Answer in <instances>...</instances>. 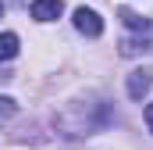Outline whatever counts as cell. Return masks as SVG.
<instances>
[{
    "instance_id": "3",
    "label": "cell",
    "mask_w": 153,
    "mask_h": 150,
    "mask_svg": "<svg viewBox=\"0 0 153 150\" xmlns=\"http://www.w3.org/2000/svg\"><path fill=\"white\" fill-rule=\"evenodd\" d=\"M64 14V0H32V18L36 22H53Z\"/></svg>"
},
{
    "instance_id": "4",
    "label": "cell",
    "mask_w": 153,
    "mask_h": 150,
    "mask_svg": "<svg viewBox=\"0 0 153 150\" xmlns=\"http://www.w3.org/2000/svg\"><path fill=\"white\" fill-rule=\"evenodd\" d=\"M143 50H153V39L143 36V39H121V54L132 57V54H143Z\"/></svg>"
},
{
    "instance_id": "9",
    "label": "cell",
    "mask_w": 153,
    "mask_h": 150,
    "mask_svg": "<svg viewBox=\"0 0 153 150\" xmlns=\"http://www.w3.org/2000/svg\"><path fill=\"white\" fill-rule=\"evenodd\" d=\"M0 14H4V4H0Z\"/></svg>"
},
{
    "instance_id": "5",
    "label": "cell",
    "mask_w": 153,
    "mask_h": 150,
    "mask_svg": "<svg viewBox=\"0 0 153 150\" xmlns=\"http://www.w3.org/2000/svg\"><path fill=\"white\" fill-rule=\"evenodd\" d=\"M18 57V36L14 32H0V61Z\"/></svg>"
},
{
    "instance_id": "8",
    "label": "cell",
    "mask_w": 153,
    "mask_h": 150,
    "mask_svg": "<svg viewBox=\"0 0 153 150\" xmlns=\"http://www.w3.org/2000/svg\"><path fill=\"white\" fill-rule=\"evenodd\" d=\"M146 129L153 132V104H146Z\"/></svg>"
},
{
    "instance_id": "1",
    "label": "cell",
    "mask_w": 153,
    "mask_h": 150,
    "mask_svg": "<svg viewBox=\"0 0 153 150\" xmlns=\"http://www.w3.org/2000/svg\"><path fill=\"white\" fill-rule=\"evenodd\" d=\"M75 29L82 32V36L96 39L100 32H103V18H100L93 7H78V11H75Z\"/></svg>"
},
{
    "instance_id": "7",
    "label": "cell",
    "mask_w": 153,
    "mask_h": 150,
    "mask_svg": "<svg viewBox=\"0 0 153 150\" xmlns=\"http://www.w3.org/2000/svg\"><path fill=\"white\" fill-rule=\"evenodd\" d=\"M14 111H18V107H14V100H11V97H0V118H11Z\"/></svg>"
},
{
    "instance_id": "6",
    "label": "cell",
    "mask_w": 153,
    "mask_h": 150,
    "mask_svg": "<svg viewBox=\"0 0 153 150\" xmlns=\"http://www.w3.org/2000/svg\"><path fill=\"white\" fill-rule=\"evenodd\" d=\"M121 18H125L128 29H139V32L150 29V18H143V14H135V11H128V7H121Z\"/></svg>"
},
{
    "instance_id": "2",
    "label": "cell",
    "mask_w": 153,
    "mask_h": 150,
    "mask_svg": "<svg viewBox=\"0 0 153 150\" xmlns=\"http://www.w3.org/2000/svg\"><path fill=\"white\" fill-rule=\"evenodd\" d=\"M150 89H153V68H135L128 75V97L132 100H143Z\"/></svg>"
}]
</instances>
